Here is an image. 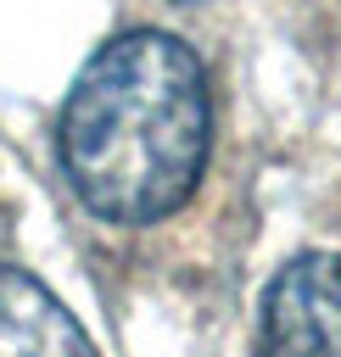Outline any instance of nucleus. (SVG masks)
I'll list each match as a JSON object with an SVG mask.
<instances>
[{
  "mask_svg": "<svg viewBox=\"0 0 341 357\" xmlns=\"http://www.w3.org/2000/svg\"><path fill=\"white\" fill-rule=\"evenodd\" d=\"M0 357H101L84 324L28 273L0 262Z\"/></svg>",
  "mask_w": 341,
  "mask_h": 357,
  "instance_id": "3",
  "label": "nucleus"
},
{
  "mask_svg": "<svg viewBox=\"0 0 341 357\" xmlns=\"http://www.w3.org/2000/svg\"><path fill=\"white\" fill-rule=\"evenodd\" d=\"M212 106L201 61L157 28L106 39L61 106V167L73 195L106 223L179 212L207 167Z\"/></svg>",
  "mask_w": 341,
  "mask_h": 357,
  "instance_id": "1",
  "label": "nucleus"
},
{
  "mask_svg": "<svg viewBox=\"0 0 341 357\" xmlns=\"http://www.w3.org/2000/svg\"><path fill=\"white\" fill-rule=\"evenodd\" d=\"M257 357H341V251H302L268 279Z\"/></svg>",
  "mask_w": 341,
  "mask_h": 357,
  "instance_id": "2",
  "label": "nucleus"
}]
</instances>
